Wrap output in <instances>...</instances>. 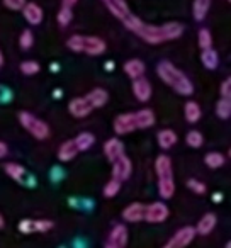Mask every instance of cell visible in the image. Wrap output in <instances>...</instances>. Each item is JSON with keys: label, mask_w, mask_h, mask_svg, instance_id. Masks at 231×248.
Returning <instances> with one entry per match:
<instances>
[{"label": "cell", "mask_w": 231, "mask_h": 248, "mask_svg": "<svg viewBox=\"0 0 231 248\" xmlns=\"http://www.w3.org/2000/svg\"><path fill=\"white\" fill-rule=\"evenodd\" d=\"M123 22H124V26L129 31L139 36L148 45H162V43L167 41H173V39L180 38L184 32V26L179 24V22H167V24L162 26H153L148 24V22L139 21L138 17H135L131 14Z\"/></svg>", "instance_id": "cell-1"}, {"label": "cell", "mask_w": 231, "mask_h": 248, "mask_svg": "<svg viewBox=\"0 0 231 248\" xmlns=\"http://www.w3.org/2000/svg\"><path fill=\"white\" fill-rule=\"evenodd\" d=\"M156 73L165 85H169L170 89L175 90L180 95H192L194 93V85L189 80V77L184 72H180L170 62H160L158 66H156Z\"/></svg>", "instance_id": "cell-2"}, {"label": "cell", "mask_w": 231, "mask_h": 248, "mask_svg": "<svg viewBox=\"0 0 231 248\" xmlns=\"http://www.w3.org/2000/svg\"><path fill=\"white\" fill-rule=\"evenodd\" d=\"M156 177H158V194L162 199H170L175 192V180H173L172 160L167 155H160L155 162Z\"/></svg>", "instance_id": "cell-3"}, {"label": "cell", "mask_w": 231, "mask_h": 248, "mask_svg": "<svg viewBox=\"0 0 231 248\" xmlns=\"http://www.w3.org/2000/svg\"><path fill=\"white\" fill-rule=\"evenodd\" d=\"M72 51L75 53H83L89 56H99L106 51V43L104 39L97 38V36H83V34H75L66 41Z\"/></svg>", "instance_id": "cell-4"}, {"label": "cell", "mask_w": 231, "mask_h": 248, "mask_svg": "<svg viewBox=\"0 0 231 248\" xmlns=\"http://www.w3.org/2000/svg\"><path fill=\"white\" fill-rule=\"evenodd\" d=\"M19 121H21L22 128L26 129L28 133H31L32 136H34L36 140H46L49 136V126L45 123V121H41L39 117H36L34 114L28 112V110H22L21 114H19Z\"/></svg>", "instance_id": "cell-5"}, {"label": "cell", "mask_w": 231, "mask_h": 248, "mask_svg": "<svg viewBox=\"0 0 231 248\" xmlns=\"http://www.w3.org/2000/svg\"><path fill=\"white\" fill-rule=\"evenodd\" d=\"M194 238H196V228L184 226V228H180L179 231L173 233V236L167 241L163 248H185V247H189V243Z\"/></svg>", "instance_id": "cell-6"}, {"label": "cell", "mask_w": 231, "mask_h": 248, "mask_svg": "<svg viewBox=\"0 0 231 248\" xmlns=\"http://www.w3.org/2000/svg\"><path fill=\"white\" fill-rule=\"evenodd\" d=\"M170 216V209L165 202H152L145 207V221L152 224L163 223Z\"/></svg>", "instance_id": "cell-7"}, {"label": "cell", "mask_w": 231, "mask_h": 248, "mask_svg": "<svg viewBox=\"0 0 231 248\" xmlns=\"http://www.w3.org/2000/svg\"><path fill=\"white\" fill-rule=\"evenodd\" d=\"M112 128L118 135H129V133H133L135 129H138V126H136L135 112L119 114V116L114 119Z\"/></svg>", "instance_id": "cell-8"}, {"label": "cell", "mask_w": 231, "mask_h": 248, "mask_svg": "<svg viewBox=\"0 0 231 248\" xmlns=\"http://www.w3.org/2000/svg\"><path fill=\"white\" fill-rule=\"evenodd\" d=\"M133 165L131 160L126 155H123L121 158H118L116 162H112V179L118 180V182H124L131 177Z\"/></svg>", "instance_id": "cell-9"}, {"label": "cell", "mask_w": 231, "mask_h": 248, "mask_svg": "<svg viewBox=\"0 0 231 248\" xmlns=\"http://www.w3.org/2000/svg\"><path fill=\"white\" fill-rule=\"evenodd\" d=\"M102 2L107 7V11L116 19H119V21H124V19L131 14L128 4H126V0H102Z\"/></svg>", "instance_id": "cell-10"}, {"label": "cell", "mask_w": 231, "mask_h": 248, "mask_svg": "<svg viewBox=\"0 0 231 248\" xmlns=\"http://www.w3.org/2000/svg\"><path fill=\"white\" fill-rule=\"evenodd\" d=\"M104 155L107 156L109 162H116L118 158H121L124 155V145H123L121 140L112 138L109 141H106V145H104Z\"/></svg>", "instance_id": "cell-11"}, {"label": "cell", "mask_w": 231, "mask_h": 248, "mask_svg": "<svg viewBox=\"0 0 231 248\" xmlns=\"http://www.w3.org/2000/svg\"><path fill=\"white\" fill-rule=\"evenodd\" d=\"M22 16H24V19L31 26L41 24L43 17H45V14H43V9L39 7L38 4H34V2H29V4H26L24 7H22Z\"/></svg>", "instance_id": "cell-12"}, {"label": "cell", "mask_w": 231, "mask_h": 248, "mask_svg": "<svg viewBox=\"0 0 231 248\" xmlns=\"http://www.w3.org/2000/svg\"><path fill=\"white\" fill-rule=\"evenodd\" d=\"M152 83L148 82L146 78H136L135 83H133V93L135 97L139 100V102H148L150 97H152Z\"/></svg>", "instance_id": "cell-13"}, {"label": "cell", "mask_w": 231, "mask_h": 248, "mask_svg": "<svg viewBox=\"0 0 231 248\" xmlns=\"http://www.w3.org/2000/svg\"><path fill=\"white\" fill-rule=\"evenodd\" d=\"M68 110L73 117H87L92 112V107L87 102L85 97H77V99L70 100L68 104Z\"/></svg>", "instance_id": "cell-14"}, {"label": "cell", "mask_w": 231, "mask_h": 248, "mask_svg": "<svg viewBox=\"0 0 231 248\" xmlns=\"http://www.w3.org/2000/svg\"><path fill=\"white\" fill-rule=\"evenodd\" d=\"M145 204L141 202H133L123 211V217H124L128 223H139V221L145 219Z\"/></svg>", "instance_id": "cell-15"}, {"label": "cell", "mask_w": 231, "mask_h": 248, "mask_svg": "<svg viewBox=\"0 0 231 248\" xmlns=\"http://www.w3.org/2000/svg\"><path fill=\"white\" fill-rule=\"evenodd\" d=\"M107 243L116 245L119 248H126V245H128V230H126L124 224H118V226L112 228Z\"/></svg>", "instance_id": "cell-16"}, {"label": "cell", "mask_w": 231, "mask_h": 248, "mask_svg": "<svg viewBox=\"0 0 231 248\" xmlns=\"http://www.w3.org/2000/svg\"><path fill=\"white\" fill-rule=\"evenodd\" d=\"M5 173H7L11 179H14L15 182H21V184H28L26 182V179H31V177L28 175V172H26V169L22 165H19V163H5Z\"/></svg>", "instance_id": "cell-17"}, {"label": "cell", "mask_w": 231, "mask_h": 248, "mask_svg": "<svg viewBox=\"0 0 231 248\" xmlns=\"http://www.w3.org/2000/svg\"><path fill=\"white\" fill-rule=\"evenodd\" d=\"M124 73L133 80L141 78L143 73H145V63H143L141 60H138V58L129 60V62L124 63Z\"/></svg>", "instance_id": "cell-18"}, {"label": "cell", "mask_w": 231, "mask_h": 248, "mask_svg": "<svg viewBox=\"0 0 231 248\" xmlns=\"http://www.w3.org/2000/svg\"><path fill=\"white\" fill-rule=\"evenodd\" d=\"M136 117V126L138 129H148L155 124V112L152 109H141L135 112Z\"/></svg>", "instance_id": "cell-19"}, {"label": "cell", "mask_w": 231, "mask_h": 248, "mask_svg": "<svg viewBox=\"0 0 231 248\" xmlns=\"http://www.w3.org/2000/svg\"><path fill=\"white\" fill-rule=\"evenodd\" d=\"M216 221H217V219H216V214H213V213L204 214V216L199 219V223H197L196 233L202 234V236L209 234L211 231L214 230V226H216Z\"/></svg>", "instance_id": "cell-20"}, {"label": "cell", "mask_w": 231, "mask_h": 248, "mask_svg": "<svg viewBox=\"0 0 231 248\" xmlns=\"http://www.w3.org/2000/svg\"><path fill=\"white\" fill-rule=\"evenodd\" d=\"M85 99H87V102L90 104L92 109H97V107L106 106L107 100H109V93H107L104 89H93Z\"/></svg>", "instance_id": "cell-21"}, {"label": "cell", "mask_w": 231, "mask_h": 248, "mask_svg": "<svg viewBox=\"0 0 231 248\" xmlns=\"http://www.w3.org/2000/svg\"><path fill=\"white\" fill-rule=\"evenodd\" d=\"M77 155H78V150H77V145L73 140L65 141L58 148V158L62 160V162H70V160H73Z\"/></svg>", "instance_id": "cell-22"}, {"label": "cell", "mask_w": 231, "mask_h": 248, "mask_svg": "<svg viewBox=\"0 0 231 248\" xmlns=\"http://www.w3.org/2000/svg\"><path fill=\"white\" fill-rule=\"evenodd\" d=\"M177 135L172 131V129H162V131L156 135V141H158V145L162 146L163 150H170L173 145L177 143Z\"/></svg>", "instance_id": "cell-23"}, {"label": "cell", "mask_w": 231, "mask_h": 248, "mask_svg": "<svg viewBox=\"0 0 231 248\" xmlns=\"http://www.w3.org/2000/svg\"><path fill=\"white\" fill-rule=\"evenodd\" d=\"M200 62L206 66L207 70H216L217 65H219V56L214 51L213 48L209 49H202V55H200Z\"/></svg>", "instance_id": "cell-24"}, {"label": "cell", "mask_w": 231, "mask_h": 248, "mask_svg": "<svg viewBox=\"0 0 231 248\" xmlns=\"http://www.w3.org/2000/svg\"><path fill=\"white\" fill-rule=\"evenodd\" d=\"M73 141H75L78 152H87V150L92 148V145L95 143V136H93L92 133H80Z\"/></svg>", "instance_id": "cell-25"}, {"label": "cell", "mask_w": 231, "mask_h": 248, "mask_svg": "<svg viewBox=\"0 0 231 248\" xmlns=\"http://www.w3.org/2000/svg\"><path fill=\"white\" fill-rule=\"evenodd\" d=\"M211 7V0H194L192 4V14L196 21H202L207 16V11Z\"/></svg>", "instance_id": "cell-26"}, {"label": "cell", "mask_w": 231, "mask_h": 248, "mask_svg": "<svg viewBox=\"0 0 231 248\" xmlns=\"http://www.w3.org/2000/svg\"><path fill=\"white\" fill-rule=\"evenodd\" d=\"M200 107L197 102H194V100H189V102L185 104V107H184V116H185V119L189 121V123H197V121L200 119Z\"/></svg>", "instance_id": "cell-27"}, {"label": "cell", "mask_w": 231, "mask_h": 248, "mask_svg": "<svg viewBox=\"0 0 231 248\" xmlns=\"http://www.w3.org/2000/svg\"><path fill=\"white\" fill-rule=\"evenodd\" d=\"M204 162H206V165L209 167V169H221V167L224 165V162H226V158L223 156V153L211 152L204 156Z\"/></svg>", "instance_id": "cell-28"}, {"label": "cell", "mask_w": 231, "mask_h": 248, "mask_svg": "<svg viewBox=\"0 0 231 248\" xmlns=\"http://www.w3.org/2000/svg\"><path fill=\"white\" fill-rule=\"evenodd\" d=\"M216 116L221 119H230L231 116V99H219L216 104Z\"/></svg>", "instance_id": "cell-29"}, {"label": "cell", "mask_w": 231, "mask_h": 248, "mask_svg": "<svg viewBox=\"0 0 231 248\" xmlns=\"http://www.w3.org/2000/svg\"><path fill=\"white\" fill-rule=\"evenodd\" d=\"M185 143L190 146V148H200L204 143V138L199 131H189L185 136Z\"/></svg>", "instance_id": "cell-30"}, {"label": "cell", "mask_w": 231, "mask_h": 248, "mask_svg": "<svg viewBox=\"0 0 231 248\" xmlns=\"http://www.w3.org/2000/svg\"><path fill=\"white\" fill-rule=\"evenodd\" d=\"M199 46L202 49H209V48H213V36H211V32H209V29H200L199 31Z\"/></svg>", "instance_id": "cell-31"}, {"label": "cell", "mask_w": 231, "mask_h": 248, "mask_svg": "<svg viewBox=\"0 0 231 248\" xmlns=\"http://www.w3.org/2000/svg\"><path fill=\"white\" fill-rule=\"evenodd\" d=\"M72 19H73V11L72 9H68V7H62L60 9V12H58V17H56V21H58V24L60 26H68L70 22H72Z\"/></svg>", "instance_id": "cell-32"}, {"label": "cell", "mask_w": 231, "mask_h": 248, "mask_svg": "<svg viewBox=\"0 0 231 248\" xmlns=\"http://www.w3.org/2000/svg\"><path fill=\"white\" fill-rule=\"evenodd\" d=\"M119 189H121V182H118V180H114L110 179L109 182L104 186V196L106 197H114V196H118Z\"/></svg>", "instance_id": "cell-33"}, {"label": "cell", "mask_w": 231, "mask_h": 248, "mask_svg": "<svg viewBox=\"0 0 231 248\" xmlns=\"http://www.w3.org/2000/svg\"><path fill=\"white\" fill-rule=\"evenodd\" d=\"M39 65L36 62H32V60H28V62H22L21 63V72L24 73V75H36V73H39Z\"/></svg>", "instance_id": "cell-34"}, {"label": "cell", "mask_w": 231, "mask_h": 248, "mask_svg": "<svg viewBox=\"0 0 231 248\" xmlns=\"http://www.w3.org/2000/svg\"><path fill=\"white\" fill-rule=\"evenodd\" d=\"M32 43H34V36H32V31H29V29H24L21 34V38H19V45H21L22 49H29L32 46Z\"/></svg>", "instance_id": "cell-35"}, {"label": "cell", "mask_w": 231, "mask_h": 248, "mask_svg": "<svg viewBox=\"0 0 231 248\" xmlns=\"http://www.w3.org/2000/svg\"><path fill=\"white\" fill-rule=\"evenodd\" d=\"M187 187H189L192 192L199 194V196L206 194V184L199 182V180H196V179H189V180H187Z\"/></svg>", "instance_id": "cell-36"}, {"label": "cell", "mask_w": 231, "mask_h": 248, "mask_svg": "<svg viewBox=\"0 0 231 248\" xmlns=\"http://www.w3.org/2000/svg\"><path fill=\"white\" fill-rule=\"evenodd\" d=\"M53 228V223L48 219H36L34 221V231H38V233H46V231H49Z\"/></svg>", "instance_id": "cell-37"}, {"label": "cell", "mask_w": 231, "mask_h": 248, "mask_svg": "<svg viewBox=\"0 0 231 248\" xmlns=\"http://www.w3.org/2000/svg\"><path fill=\"white\" fill-rule=\"evenodd\" d=\"M19 230H21V233L24 234H29L34 231V221L32 219H22L21 223H19Z\"/></svg>", "instance_id": "cell-38"}, {"label": "cell", "mask_w": 231, "mask_h": 248, "mask_svg": "<svg viewBox=\"0 0 231 248\" xmlns=\"http://www.w3.org/2000/svg\"><path fill=\"white\" fill-rule=\"evenodd\" d=\"M4 5L11 11H21L26 5V0H4Z\"/></svg>", "instance_id": "cell-39"}, {"label": "cell", "mask_w": 231, "mask_h": 248, "mask_svg": "<svg viewBox=\"0 0 231 248\" xmlns=\"http://www.w3.org/2000/svg\"><path fill=\"white\" fill-rule=\"evenodd\" d=\"M221 99H231V78L230 77L221 83Z\"/></svg>", "instance_id": "cell-40"}, {"label": "cell", "mask_w": 231, "mask_h": 248, "mask_svg": "<svg viewBox=\"0 0 231 248\" xmlns=\"http://www.w3.org/2000/svg\"><path fill=\"white\" fill-rule=\"evenodd\" d=\"M9 153V148H7V145H5L4 141H0V158H4L5 155Z\"/></svg>", "instance_id": "cell-41"}, {"label": "cell", "mask_w": 231, "mask_h": 248, "mask_svg": "<svg viewBox=\"0 0 231 248\" xmlns=\"http://www.w3.org/2000/svg\"><path fill=\"white\" fill-rule=\"evenodd\" d=\"M77 2H78V0H63V7L72 9V7H75Z\"/></svg>", "instance_id": "cell-42"}, {"label": "cell", "mask_w": 231, "mask_h": 248, "mask_svg": "<svg viewBox=\"0 0 231 248\" xmlns=\"http://www.w3.org/2000/svg\"><path fill=\"white\" fill-rule=\"evenodd\" d=\"M213 201H214V202H221V201H223V194H221V192H216V194L213 196Z\"/></svg>", "instance_id": "cell-43"}, {"label": "cell", "mask_w": 231, "mask_h": 248, "mask_svg": "<svg viewBox=\"0 0 231 248\" xmlns=\"http://www.w3.org/2000/svg\"><path fill=\"white\" fill-rule=\"evenodd\" d=\"M106 68H107V72H110V70L114 68V63H112V62H107V63H106Z\"/></svg>", "instance_id": "cell-44"}, {"label": "cell", "mask_w": 231, "mask_h": 248, "mask_svg": "<svg viewBox=\"0 0 231 248\" xmlns=\"http://www.w3.org/2000/svg\"><path fill=\"white\" fill-rule=\"evenodd\" d=\"M58 68H60V66H58V63H53V65H51V72H58Z\"/></svg>", "instance_id": "cell-45"}, {"label": "cell", "mask_w": 231, "mask_h": 248, "mask_svg": "<svg viewBox=\"0 0 231 248\" xmlns=\"http://www.w3.org/2000/svg\"><path fill=\"white\" fill-rule=\"evenodd\" d=\"M4 224H5V219H4V216L0 214V228H4Z\"/></svg>", "instance_id": "cell-46"}, {"label": "cell", "mask_w": 231, "mask_h": 248, "mask_svg": "<svg viewBox=\"0 0 231 248\" xmlns=\"http://www.w3.org/2000/svg\"><path fill=\"white\" fill-rule=\"evenodd\" d=\"M2 65H4V55H2V51H0V68H2Z\"/></svg>", "instance_id": "cell-47"}, {"label": "cell", "mask_w": 231, "mask_h": 248, "mask_svg": "<svg viewBox=\"0 0 231 248\" xmlns=\"http://www.w3.org/2000/svg\"><path fill=\"white\" fill-rule=\"evenodd\" d=\"M55 95H56V99H60V97H62V90H55Z\"/></svg>", "instance_id": "cell-48"}, {"label": "cell", "mask_w": 231, "mask_h": 248, "mask_svg": "<svg viewBox=\"0 0 231 248\" xmlns=\"http://www.w3.org/2000/svg\"><path fill=\"white\" fill-rule=\"evenodd\" d=\"M106 248H119V247H116V245H110V243H107V245H106Z\"/></svg>", "instance_id": "cell-49"}, {"label": "cell", "mask_w": 231, "mask_h": 248, "mask_svg": "<svg viewBox=\"0 0 231 248\" xmlns=\"http://www.w3.org/2000/svg\"><path fill=\"white\" fill-rule=\"evenodd\" d=\"M224 248H231V241H228V243H226V247H224Z\"/></svg>", "instance_id": "cell-50"}]
</instances>
